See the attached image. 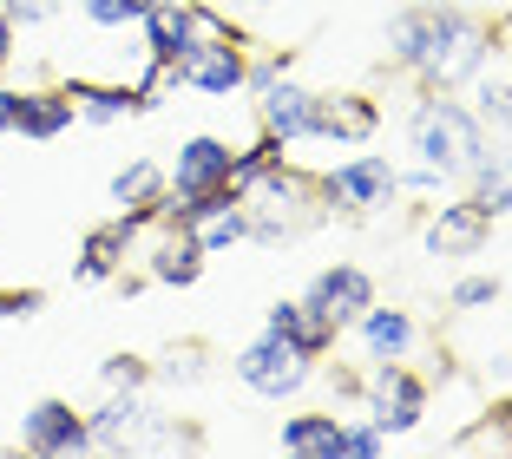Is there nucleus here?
<instances>
[{
    "mask_svg": "<svg viewBox=\"0 0 512 459\" xmlns=\"http://www.w3.org/2000/svg\"><path fill=\"white\" fill-rule=\"evenodd\" d=\"M486 53H493V33L467 14V7H407L388 20V60L407 66L427 92H453L480 79Z\"/></svg>",
    "mask_w": 512,
    "mask_h": 459,
    "instance_id": "f257e3e1",
    "label": "nucleus"
},
{
    "mask_svg": "<svg viewBox=\"0 0 512 459\" xmlns=\"http://www.w3.org/2000/svg\"><path fill=\"white\" fill-rule=\"evenodd\" d=\"M237 204H243V223H250L256 243H296L329 217L322 178H309V171L289 164V158H276L270 171H256V178L237 191Z\"/></svg>",
    "mask_w": 512,
    "mask_h": 459,
    "instance_id": "f03ea898",
    "label": "nucleus"
},
{
    "mask_svg": "<svg viewBox=\"0 0 512 459\" xmlns=\"http://www.w3.org/2000/svg\"><path fill=\"white\" fill-rule=\"evenodd\" d=\"M407 138H414V151H421L427 171H440V178H467L473 164L486 158V125L473 105L447 99V92H421V105L407 112Z\"/></svg>",
    "mask_w": 512,
    "mask_h": 459,
    "instance_id": "7ed1b4c3",
    "label": "nucleus"
},
{
    "mask_svg": "<svg viewBox=\"0 0 512 459\" xmlns=\"http://www.w3.org/2000/svg\"><path fill=\"white\" fill-rule=\"evenodd\" d=\"M237 381L250 387V394H263V400H289V394H302V387L316 381V355H302L289 335H276V328H263L256 341H243L237 348Z\"/></svg>",
    "mask_w": 512,
    "mask_h": 459,
    "instance_id": "20e7f679",
    "label": "nucleus"
},
{
    "mask_svg": "<svg viewBox=\"0 0 512 459\" xmlns=\"http://www.w3.org/2000/svg\"><path fill=\"white\" fill-rule=\"evenodd\" d=\"M322 197H329V210H342V217H375V210H388L394 197H401V171H394L381 151H355V158H342L335 171H322Z\"/></svg>",
    "mask_w": 512,
    "mask_h": 459,
    "instance_id": "39448f33",
    "label": "nucleus"
},
{
    "mask_svg": "<svg viewBox=\"0 0 512 459\" xmlns=\"http://www.w3.org/2000/svg\"><path fill=\"white\" fill-rule=\"evenodd\" d=\"M362 407L381 433H414L427 420V381L407 361H375V374L362 381Z\"/></svg>",
    "mask_w": 512,
    "mask_h": 459,
    "instance_id": "423d86ee",
    "label": "nucleus"
},
{
    "mask_svg": "<svg viewBox=\"0 0 512 459\" xmlns=\"http://www.w3.org/2000/svg\"><path fill=\"white\" fill-rule=\"evenodd\" d=\"M243 66H250L243 40H197L165 66V79L191 86V92H211V99H230V92H243Z\"/></svg>",
    "mask_w": 512,
    "mask_h": 459,
    "instance_id": "0eeeda50",
    "label": "nucleus"
},
{
    "mask_svg": "<svg viewBox=\"0 0 512 459\" xmlns=\"http://www.w3.org/2000/svg\"><path fill=\"white\" fill-rule=\"evenodd\" d=\"M145 230H151V210H119L112 223H92L86 243H79L73 282H112V276H125V256L138 250Z\"/></svg>",
    "mask_w": 512,
    "mask_h": 459,
    "instance_id": "6e6552de",
    "label": "nucleus"
},
{
    "mask_svg": "<svg viewBox=\"0 0 512 459\" xmlns=\"http://www.w3.org/2000/svg\"><path fill=\"white\" fill-rule=\"evenodd\" d=\"M20 446L40 459H73V453H92V433H86V414L73 400H33L27 420H20Z\"/></svg>",
    "mask_w": 512,
    "mask_h": 459,
    "instance_id": "1a4fd4ad",
    "label": "nucleus"
},
{
    "mask_svg": "<svg viewBox=\"0 0 512 459\" xmlns=\"http://www.w3.org/2000/svg\"><path fill=\"white\" fill-rule=\"evenodd\" d=\"M256 125H263L276 145H309V138H316V92L283 73L270 92H256Z\"/></svg>",
    "mask_w": 512,
    "mask_h": 459,
    "instance_id": "9d476101",
    "label": "nucleus"
},
{
    "mask_svg": "<svg viewBox=\"0 0 512 459\" xmlns=\"http://www.w3.org/2000/svg\"><path fill=\"white\" fill-rule=\"evenodd\" d=\"M230 158H237V151H230L224 138H211V132L184 138L178 158H171V171H165V191L171 197H204V191H217V184H230Z\"/></svg>",
    "mask_w": 512,
    "mask_h": 459,
    "instance_id": "9b49d317",
    "label": "nucleus"
},
{
    "mask_svg": "<svg viewBox=\"0 0 512 459\" xmlns=\"http://www.w3.org/2000/svg\"><path fill=\"white\" fill-rule=\"evenodd\" d=\"M302 302H309L322 322H335V335H342V328H355V315L375 302V276L355 269V263H335V269H322V276L309 282V296H302Z\"/></svg>",
    "mask_w": 512,
    "mask_h": 459,
    "instance_id": "f8f14e48",
    "label": "nucleus"
},
{
    "mask_svg": "<svg viewBox=\"0 0 512 459\" xmlns=\"http://www.w3.org/2000/svg\"><path fill=\"white\" fill-rule=\"evenodd\" d=\"M486 237H493V217H486L473 197H460V204H440L434 217H427V230H421V243H427L434 256H480Z\"/></svg>",
    "mask_w": 512,
    "mask_h": 459,
    "instance_id": "ddd939ff",
    "label": "nucleus"
},
{
    "mask_svg": "<svg viewBox=\"0 0 512 459\" xmlns=\"http://www.w3.org/2000/svg\"><path fill=\"white\" fill-rule=\"evenodd\" d=\"M381 132L375 99L362 92H316V138L322 145H368Z\"/></svg>",
    "mask_w": 512,
    "mask_h": 459,
    "instance_id": "4468645a",
    "label": "nucleus"
},
{
    "mask_svg": "<svg viewBox=\"0 0 512 459\" xmlns=\"http://www.w3.org/2000/svg\"><path fill=\"white\" fill-rule=\"evenodd\" d=\"M73 119H79V105H73V92H66V86H27V92H14V132L33 138V145L73 132Z\"/></svg>",
    "mask_w": 512,
    "mask_h": 459,
    "instance_id": "2eb2a0df",
    "label": "nucleus"
},
{
    "mask_svg": "<svg viewBox=\"0 0 512 459\" xmlns=\"http://www.w3.org/2000/svg\"><path fill=\"white\" fill-rule=\"evenodd\" d=\"M145 394H125V387H106V407L99 414H86V433H92V453H125V446H138V433H145Z\"/></svg>",
    "mask_w": 512,
    "mask_h": 459,
    "instance_id": "dca6fc26",
    "label": "nucleus"
},
{
    "mask_svg": "<svg viewBox=\"0 0 512 459\" xmlns=\"http://www.w3.org/2000/svg\"><path fill=\"white\" fill-rule=\"evenodd\" d=\"M355 335H362L368 361H407V355H414V315H407V309H381V302H368V309L355 315Z\"/></svg>",
    "mask_w": 512,
    "mask_h": 459,
    "instance_id": "f3484780",
    "label": "nucleus"
},
{
    "mask_svg": "<svg viewBox=\"0 0 512 459\" xmlns=\"http://www.w3.org/2000/svg\"><path fill=\"white\" fill-rule=\"evenodd\" d=\"M66 92H73L79 119H92V125H119V119H138L145 105H158L145 86H92V79H66Z\"/></svg>",
    "mask_w": 512,
    "mask_h": 459,
    "instance_id": "a211bd4d",
    "label": "nucleus"
},
{
    "mask_svg": "<svg viewBox=\"0 0 512 459\" xmlns=\"http://www.w3.org/2000/svg\"><path fill=\"white\" fill-rule=\"evenodd\" d=\"M197 276H204V250H197L184 230H158V243H151V256H145V282H165V289H191Z\"/></svg>",
    "mask_w": 512,
    "mask_h": 459,
    "instance_id": "6ab92c4d",
    "label": "nucleus"
},
{
    "mask_svg": "<svg viewBox=\"0 0 512 459\" xmlns=\"http://www.w3.org/2000/svg\"><path fill=\"white\" fill-rule=\"evenodd\" d=\"M138 27H145V60L158 66V73L178 60L184 46H191V14H184V0H158Z\"/></svg>",
    "mask_w": 512,
    "mask_h": 459,
    "instance_id": "aec40b11",
    "label": "nucleus"
},
{
    "mask_svg": "<svg viewBox=\"0 0 512 459\" xmlns=\"http://www.w3.org/2000/svg\"><path fill=\"white\" fill-rule=\"evenodd\" d=\"M473 178V204L486 210V217H512V145H486V158L467 171Z\"/></svg>",
    "mask_w": 512,
    "mask_h": 459,
    "instance_id": "412c9836",
    "label": "nucleus"
},
{
    "mask_svg": "<svg viewBox=\"0 0 512 459\" xmlns=\"http://www.w3.org/2000/svg\"><path fill=\"white\" fill-rule=\"evenodd\" d=\"M263 328H276V335H289V341L302 348V355H316V361H322V355L335 348V322H322V315L309 309V302H276V309L263 315Z\"/></svg>",
    "mask_w": 512,
    "mask_h": 459,
    "instance_id": "4be33fe9",
    "label": "nucleus"
},
{
    "mask_svg": "<svg viewBox=\"0 0 512 459\" xmlns=\"http://www.w3.org/2000/svg\"><path fill=\"white\" fill-rule=\"evenodd\" d=\"M283 453H296V459H342V420L335 414H289L283 420Z\"/></svg>",
    "mask_w": 512,
    "mask_h": 459,
    "instance_id": "5701e85b",
    "label": "nucleus"
},
{
    "mask_svg": "<svg viewBox=\"0 0 512 459\" xmlns=\"http://www.w3.org/2000/svg\"><path fill=\"white\" fill-rule=\"evenodd\" d=\"M158 197H165V164H151V158H132L112 178V204L119 210H151L158 217Z\"/></svg>",
    "mask_w": 512,
    "mask_h": 459,
    "instance_id": "b1692460",
    "label": "nucleus"
},
{
    "mask_svg": "<svg viewBox=\"0 0 512 459\" xmlns=\"http://www.w3.org/2000/svg\"><path fill=\"white\" fill-rule=\"evenodd\" d=\"M158 381H171V387H197V381H211V348L204 341H178L165 361H158Z\"/></svg>",
    "mask_w": 512,
    "mask_h": 459,
    "instance_id": "393cba45",
    "label": "nucleus"
},
{
    "mask_svg": "<svg viewBox=\"0 0 512 459\" xmlns=\"http://www.w3.org/2000/svg\"><path fill=\"white\" fill-rule=\"evenodd\" d=\"M99 381H106V387H125V394H145V387H151V361L145 355H112L106 368H99Z\"/></svg>",
    "mask_w": 512,
    "mask_h": 459,
    "instance_id": "a878e982",
    "label": "nucleus"
},
{
    "mask_svg": "<svg viewBox=\"0 0 512 459\" xmlns=\"http://www.w3.org/2000/svg\"><path fill=\"white\" fill-rule=\"evenodd\" d=\"M447 302H453V309H493V302H499V276H460L447 289Z\"/></svg>",
    "mask_w": 512,
    "mask_h": 459,
    "instance_id": "bb28decb",
    "label": "nucleus"
},
{
    "mask_svg": "<svg viewBox=\"0 0 512 459\" xmlns=\"http://www.w3.org/2000/svg\"><path fill=\"white\" fill-rule=\"evenodd\" d=\"M473 112H480V125H512V79H486Z\"/></svg>",
    "mask_w": 512,
    "mask_h": 459,
    "instance_id": "cd10ccee",
    "label": "nucleus"
},
{
    "mask_svg": "<svg viewBox=\"0 0 512 459\" xmlns=\"http://www.w3.org/2000/svg\"><path fill=\"white\" fill-rule=\"evenodd\" d=\"M342 453H348V459H381V453H388V433H381L375 420H362V427H342Z\"/></svg>",
    "mask_w": 512,
    "mask_h": 459,
    "instance_id": "c85d7f7f",
    "label": "nucleus"
},
{
    "mask_svg": "<svg viewBox=\"0 0 512 459\" xmlns=\"http://www.w3.org/2000/svg\"><path fill=\"white\" fill-rule=\"evenodd\" d=\"M460 446H506V453H512V400H499L493 414H486V427H480V433H467Z\"/></svg>",
    "mask_w": 512,
    "mask_h": 459,
    "instance_id": "c756f323",
    "label": "nucleus"
},
{
    "mask_svg": "<svg viewBox=\"0 0 512 459\" xmlns=\"http://www.w3.org/2000/svg\"><path fill=\"white\" fill-rule=\"evenodd\" d=\"M0 7H7V20H14L20 33H27V27H46V20L60 14V0H0Z\"/></svg>",
    "mask_w": 512,
    "mask_h": 459,
    "instance_id": "7c9ffc66",
    "label": "nucleus"
},
{
    "mask_svg": "<svg viewBox=\"0 0 512 459\" xmlns=\"http://www.w3.org/2000/svg\"><path fill=\"white\" fill-rule=\"evenodd\" d=\"M46 309V289H0V315L7 322H27V315Z\"/></svg>",
    "mask_w": 512,
    "mask_h": 459,
    "instance_id": "2f4dec72",
    "label": "nucleus"
},
{
    "mask_svg": "<svg viewBox=\"0 0 512 459\" xmlns=\"http://www.w3.org/2000/svg\"><path fill=\"white\" fill-rule=\"evenodd\" d=\"M283 73H289V53H270V60L243 66V92H270V86H276Z\"/></svg>",
    "mask_w": 512,
    "mask_h": 459,
    "instance_id": "473e14b6",
    "label": "nucleus"
},
{
    "mask_svg": "<svg viewBox=\"0 0 512 459\" xmlns=\"http://www.w3.org/2000/svg\"><path fill=\"white\" fill-rule=\"evenodd\" d=\"M14 20H7V7H0V73H7V66H14Z\"/></svg>",
    "mask_w": 512,
    "mask_h": 459,
    "instance_id": "72a5a7b5",
    "label": "nucleus"
},
{
    "mask_svg": "<svg viewBox=\"0 0 512 459\" xmlns=\"http://www.w3.org/2000/svg\"><path fill=\"white\" fill-rule=\"evenodd\" d=\"M7 132H14V92L0 86V138H7Z\"/></svg>",
    "mask_w": 512,
    "mask_h": 459,
    "instance_id": "f704fd0d",
    "label": "nucleus"
},
{
    "mask_svg": "<svg viewBox=\"0 0 512 459\" xmlns=\"http://www.w3.org/2000/svg\"><path fill=\"white\" fill-rule=\"evenodd\" d=\"M506 46H512V27H506Z\"/></svg>",
    "mask_w": 512,
    "mask_h": 459,
    "instance_id": "c9c22d12",
    "label": "nucleus"
},
{
    "mask_svg": "<svg viewBox=\"0 0 512 459\" xmlns=\"http://www.w3.org/2000/svg\"><path fill=\"white\" fill-rule=\"evenodd\" d=\"M217 7H224V0H217Z\"/></svg>",
    "mask_w": 512,
    "mask_h": 459,
    "instance_id": "e433bc0d",
    "label": "nucleus"
}]
</instances>
